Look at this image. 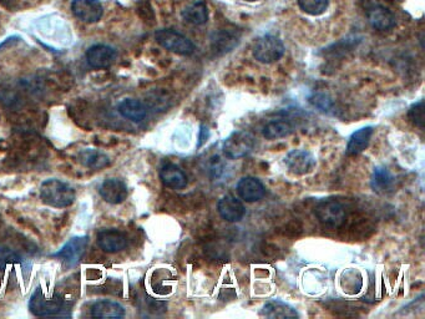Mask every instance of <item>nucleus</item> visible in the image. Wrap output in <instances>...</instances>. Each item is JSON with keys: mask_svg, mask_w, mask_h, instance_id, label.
I'll return each mask as SVG.
<instances>
[{"mask_svg": "<svg viewBox=\"0 0 425 319\" xmlns=\"http://www.w3.org/2000/svg\"><path fill=\"white\" fill-rule=\"evenodd\" d=\"M88 244H89L88 236L73 237L56 253L53 254V257L61 259L66 268H73L80 263L81 258L85 253Z\"/></svg>", "mask_w": 425, "mask_h": 319, "instance_id": "nucleus-7", "label": "nucleus"}, {"mask_svg": "<svg viewBox=\"0 0 425 319\" xmlns=\"http://www.w3.org/2000/svg\"><path fill=\"white\" fill-rule=\"evenodd\" d=\"M71 11L76 19L93 24L103 18L104 5L100 0H73Z\"/></svg>", "mask_w": 425, "mask_h": 319, "instance_id": "nucleus-9", "label": "nucleus"}, {"mask_svg": "<svg viewBox=\"0 0 425 319\" xmlns=\"http://www.w3.org/2000/svg\"><path fill=\"white\" fill-rule=\"evenodd\" d=\"M295 132V126L290 120H272L263 126L262 135L267 140L283 139Z\"/></svg>", "mask_w": 425, "mask_h": 319, "instance_id": "nucleus-22", "label": "nucleus"}, {"mask_svg": "<svg viewBox=\"0 0 425 319\" xmlns=\"http://www.w3.org/2000/svg\"><path fill=\"white\" fill-rule=\"evenodd\" d=\"M255 147V136L245 130H238L224 141L222 151L227 159L238 160L252 154Z\"/></svg>", "mask_w": 425, "mask_h": 319, "instance_id": "nucleus-3", "label": "nucleus"}, {"mask_svg": "<svg viewBox=\"0 0 425 319\" xmlns=\"http://www.w3.org/2000/svg\"><path fill=\"white\" fill-rule=\"evenodd\" d=\"M241 34L237 30L220 29L211 36V49L217 56L230 53L240 43Z\"/></svg>", "mask_w": 425, "mask_h": 319, "instance_id": "nucleus-12", "label": "nucleus"}, {"mask_svg": "<svg viewBox=\"0 0 425 319\" xmlns=\"http://www.w3.org/2000/svg\"><path fill=\"white\" fill-rule=\"evenodd\" d=\"M236 191L241 199H243L248 204L258 202L265 197L266 194L265 184H262L261 179L253 176L242 177L236 184Z\"/></svg>", "mask_w": 425, "mask_h": 319, "instance_id": "nucleus-13", "label": "nucleus"}, {"mask_svg": "<svg viewBox=\"0 0 425 319\" xmlns=\"http://www.w3.org/2000/svg\"><path fill=\"white\" fill-rule=\"evenodd\" d=\"M245 1H248V3H253V1H257V0H245Z\"/></svg>", "mask_w": 425, "mask_h": 319, "instance_id": "nucleus-33", "label": "nucleus"}, {"mask_svg": "<svg viewBox=\"0 0 425 319\" xmlns=\"http://www.w3.org/2000/svg\"><path fill=\"white\" fill-rule=\"evenodd\" d=\"M394 176L384 166H378L373 169L370 177V187L377 194H387L393 189Z\"/></svg>", "mask_w": 425, "mask_h": 319, "instance_id": "nucleus-23", "label": "nucleus"}, {"mask_svg": "<svg viewBox=\"0 0 425 319\" xmlns=\"http://www.w3.org/2000/svg\"><path fill=\"white\" fill-rule=\"evenodd\" d=\"M315 214L323 226L337 229L345 222V206L337 199H322L315 206Z\"/></svg>", "mask_w": 425, "mask_h": 319, "instance_id": "nucleus-6", "label": "nucleus"}, {"mask_svg": "<svg viewBox=\"0 0 425 319\" xmlns=\"http://www.w3.org/2000/svg\"><path fill=\"white\" fill-rule=\"evenodd\" d=\"M21 256L9 249H0V269L4 268L6 264L21 262Z\"/></svg>", "mask_w": 425, "mask_h": 319, "instance_id": "nucleus-30", "label": "nucleus"}, {"mask_svg": "<svg viewBox=\"0 0 425 319\" xmlns=\"http://www.w3.org/2000/svg\"><path fill=\"white\" fill-rule=\"evenodd\" d=\"M285 167L295 176H305L315 169L317 161L308 150L295 149L285 155Z\"/></svg>", "mask_w": 425, "mask_h": 319, "instance_id": "nucleus-8", "label": "nucleus"}, {"mask_svg": "<svg viewBox=\"0 0 425 319\" xmlns=\"http://www.w3.org/2000/svg\"><path fill=\"white\" fill-rule=\"evenodd\" d=\"M226 166L219 155H214L207 162V174L212 181L219 179L225 174Z\"/></svg>", "mask_w": 425, "mask_h": 319, "instance_id": "nucleus-29", "label": "nucleus"}, {"mask_svg": "<svg viewBox=\"0 0 425 319\" xmlns=\"http://www.w3.org/2000/svg\"><path fill=\"white\" fill-rule=\"evenodd\" d=\"M285 53V44L275 35H263L257 40L252 50V54L258 63L273 64L282 59Z\"/></svg>", "mask_w": 425, "mask_h": 319, "instance_id": "nucleus-4", "label": "nucleus"}, {"mask_svg": "<svg viewBox=\"0 0 425 319\" xmlns=\"http://www.w3.org/2000/svg\"><path fill=\"white\" fill-rule=\"evenodd\" d=\"M261 317L265 318H298L300 314L292 305L282 300H270L262 307Z\"/></svg>", "mask_w": 425, "mask_h": 319, "instance_id": "nucleus-19", "label": "nucleus"}, {"mask_svg": "<svg viewBox=\"0 0 425 319\" xmlns=\"http://www.w3.org/2000/svg\"><path fill=\"white\" fill-rule=\"evenodd\" d=\"M181 15L186 23L195 25V26L206 24L209 20V10H207V5L204 1H195L189 6H186L185 9L182 10Z\"/></svg>", "mask_w": 425, "mask_h": 319, "instance_id": "nucleus-25", "label": "nucleus"}, {"mask_svg": "<svg viewBox=\"0 0 425 319\" xmlns=\"http://www.w3.org/2000/svg\"><path fill=\"white\" fill-rule=\"evenodd\" d=\"M408 117H409L410 122L414 126L419 127L420 130L424 129V103H423V100H420L410 106Z\"/></svg>", "mask_w": 425, "mask_h": 319, "instance_id": "nucleus-28", "label": "nucleus"}, {"mask_svg": "<svg viewBox=\"0 0 425 319\" xmlns=\"http://www.w3.org/2000/svg\"><path fill=\"white\" fill-rule=\"evenodd\" d=\"M160 179L165 187L172 189H185L189 184L185 172L175 164H166L161 167Z\"/></svg>", "mask_w": 425, "mask_h": 319, "instance_id": "nucleus-17", "label": "nucleus"}, {"mask_svg": "<svg viewBox=\"0 0 425 319\" xmlns=\"http://www.w3.org/2000/svg\"><path fill=\"white\" fill-rule=\"evenodd\" d=\"M367 18L372 28L379 31L393 29L395 26V15L383 5L372 6L367 13Z\"/></svg>", "mask_w": 425, "mask_h": 319, "instance_id": "nucleus-16", "label": "nucleus"}, {"mask_svg": "<svg viewBox=\"0 0 425 319\" xmlns=\"http://www.w3.org/2000/svg\"><path fill=\"white\" fill-rule=\"evenodd\" d=\"M155 39L164 49L171 53L190 56L195 53L196 46L189 38L172 29H160L155 33Z\"/></svg>", "mask_w": 425, "mask_h": 319, "instance_id": "nucleus-5", "label": "nucleus"}, {"mask_svg": "<svg viewBox=\"0 0 425 319\" xmlns=\"http://www.w3.org/2000/svg\"><path fill=\"white\" fill-rule=\"evenodd\" d=\"M310 104L315 106V109L320 110V113L327 115H335V100L330 98V95L325 93H315L310 98Z\"/></svg>", "mask_w": 425, "mask_h": 319, "instance_id": "nucleus-26", "label": "nucleus"}, {"mask_svg": "<svg viewBox=\"0 0 425 319\" xmlns=\"http://www.w3.org/2000/svg\"><path fill=\"white\" fill-rule=\"evenodd\" d=\"M31 313L38 317H68L64 310H66V302L61 294L56 293L51 298H48L41 292L36 289L31 298Z\"/></svg>", "mask_w": 425, "mask_h": 319, "instance_id": "nucleus-2", "label": "nucleus"}, {"mask_svg": "<svg viewBox=\"0 0 425 319\" xmlns=\"http://www.w3.org/2000/svg\"><path fill=\"white\" fill-rule=\"evenodd\" d=\"M79 161L88 169H101L110 166L111 160L100 150L85 149L79 152Z\"/></svg>", "mask_w": 425, "mask_h": 319, "instance_id": "nucleus-24", "label": "nucleus"}, {"mask_svg": "<svg viewBox=\"0 0 425 319\" xmlns=\"http://www.w3.org/2000/svg\"><path fill=\"white\" fill-rule=\"evenodd\" d=\"M100 196L107 204H119L129 196V189L124 181L119 179H107L101 184Z\"/></svg>", "mask_w": 425, "mask_h": 319, "instance_id": "nucleus-15", "label": "nucleus"}, {"mask_svg": "<svg viewBox=\"0 0 425 319\" xmlns=\"http://www.w3.org/2000/svg\"><path fill=\"white\" fill-rule=\"evenodd\" d=\"M21 0H0V5L6 9L14 10L19 6Z\"/></svg>", "mask_w": 425, "mask_h": 319, "instance_id": "nucleus-32", "label": "nucleus"}, {"mask_svg": "<svg viewBox=\"0 0 425 319\" xmlns=\"http://www.w3.org/2000/svg\"><path fill=\"white\" fill-rule=\"evenodd\" d=\"M373 134H374L373 126H365V127L355 131L348 139L347 155L357 156V155L362 154L369 146Z\"/></svg>", "mask_w": 425, "mask_h": 319, "instance_id": "nucleus-18", "label": "nucleus"}, {"mask_svg": "<svg viewBox=\"0 0 425 319\" xmlns=\"http://www.w3.org/2000/svg\"><path fill=\"white\" fill-rule=\"evenodd\" d=\"M117 110L122 117L130 120L132 122H141L147 116V108L144 103H141L140 100H122L117 106Z\"/></svg>", "mask_w": 425, "mask_h": 319, "instance_id": "nucleus-20", "label": "nucleus"}, {"mask_svg": "<svg viewBox=\"0 0 425 319\" xmlns=\"http://www.w3.org/2000/svg\"><path fill=\"white\" fill-rule=\"evenodd\" d=\"M117 59V51L110 45L96 44L86 51V61L94 69H107Z\"/></svg>", "mask_w": 425, "mask_h": 319, "instance_id": "nucleus-10", "label": "nucleus"}, {"mask_svg": "<svg viewBox=\"0 0 425 319\" xmlns=\"http://www.w3.org/2000/svg\"><path fill=\"white\" fill-rule=\"evenodd\" d=\"M298 6L305 14L312 16H320L325 14V10L330 5V0H297Z\"/></svg>", "mask_w": 425, "mask_h": 319, "instance_id": "nucleus-27", "label": "nucleus"}, {"mask_svg": "<svg viewBox=\"0 0 425 319\" xmlns=\"http://www.w3.org/2000/svg\"><path fill=\"white\" fill-rule=\"evenodd\" d=\"M210 139V130L205 125H201L200 126V135H199V144L197 147L200 149L202 145H205L207 142V140Z\"/></svg>", "mask_w": 425, "mask_h": 319, "instance_id": "nucleus-31", "label": "nucleus"}, {"mask_svg": "<svg viewBox=\"0 0 425 319\" xmlns=\"http://www.w3.org/2000/svg\"><path fill=\"white\" fill-rule=\"evenodd\" d=\"M96 242L106 253H117L127 246V237L116 229H100L96 234Z\"/></svg>", "mask_w": 425, "mask_h": 319, "instance_id": "nucleus-11", "label": "nucleus"}, {"mask_svg": "<svg viewBox=\"0 0 425 319\" xmlns=\"http://www.w3.org/2000/svg\"><path fill=\"white\" fill-rule=\"evenodd\" d=\"M75 197L74 187L61 179H49L41 184V201L51 207H56V209L69 207L74 204Z\"/></svg>", "mask_w": 425, "mask_h": 319, "instance_id": "nucleus-1", "label": "nucleus"}, {"mask_svg": "<svg viewBox=\"0 0 425 319\" xmlns=\"http://www.w3.org/2000/svg\"><path fill=\"white\" fill-rule=\"evenodd\" d=\"M217 211L222 219L231 224L240 222L246 214L245 206L241 202V199L230 194H225L219 199Z\"/></svg>", "mask_w": 425, "mask_h": 319, "instance_id": "nucleus-14", "label": "nucleus"}, {"mask_svg": "<svg viewBox=\"0 0 425 319\" xmlns=\"http://www.w3.org/2000/svg\"><path fill=\"white\" fill-rule=\"evenodd\" d=\"M91 315L95 318H122L125 308L114 300H98L91 307Z\"/></svg>", "mask_w": 425, "mask_h": 319, "instance_id": "nucleus-21", "label": "nucleus"}]
</instances>
